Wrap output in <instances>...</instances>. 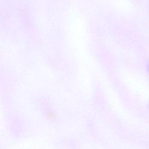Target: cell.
Instances as JSON below:
<instances>
[{
    "instance_id": "1",
    "label": "cell",
    "mask_w": 149,
    "mask_h": 149,
    "mask_svg": "<svg viewBox=\"0 0 149 149\" xmlns=\"http://www.w3.org/2000/svg\"><path fill=\"white\" fill-rule=\"evenodd\" d=\"M147 69H148V71L149 72V61H148V62H147Z\"/></svg>"
},
{
    "instance_id": "2",
    "label": "cell",
    "mask_w": 149,
    "mask_h": 149,
    "mask_svg": "<svg viewBox=\"0 0 149 149\" xmlns=\"http://www.w3.org/2000/svg\"><path fill=\"white\" fill-rule=\"evenodd\" d=\"M148 110H149V102H148Z\"/></svg>"
}]
</instances>
